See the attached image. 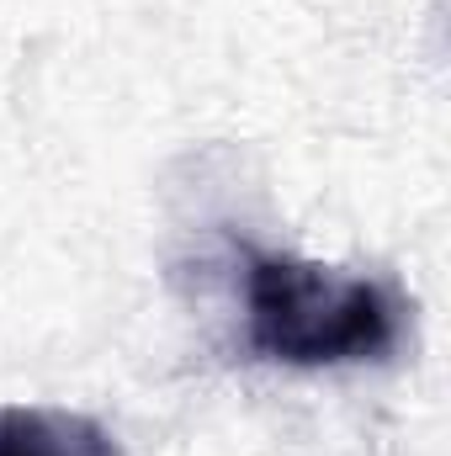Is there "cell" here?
<instances>
[{
  "mask_svg": "<svg viewBox=\"0 0 451 456\" xmlns=\"http://www.w3.org/2000/svg\"><path fill=\"white\" fill-rule=\"evenodd\" d=\"M0 456H122V446L91 414L16 403L0 409Z\"/></svg>",
  "mask_w": 451,
  "mask_h": 456,
  "instance_id": "7a4b0ae2",
  "label": "cell"
},
{
  "mask_svg": "<svg viewBox=\"0 0 451 456\" xmlns=\"http://www.w3.org/2000/svg\"><path fill=\"white\" fill-rule=\"evenodd\" d=\"M244 340L260 361L303 371L388 361L404 340V297L377 276L244 244Z\"/></svg>",
  "mask_w": 451,
  "mask_h": 456,
  "instance_id": "6da1fadb",
  "label": "cell"
}]
</instances>
